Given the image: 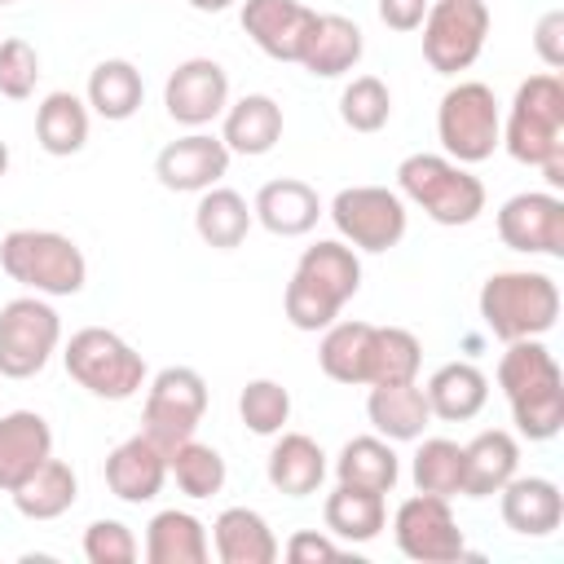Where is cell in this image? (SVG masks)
Returning <instances> with one entry per match:
<instances>
[{"label":"cell","instance_id":"1","mask_svg":"<svg viewBox=\"0 0 564 564\" xmlns=\"http://www.w3.org/2000/svg\"><path fill=\"white\" fill-rule=\"evenodd\" d=\"M498 388L524 441H555L564 427V375L542 339H511L498 357Z\"/></svg>","mask_w":564,"mask_h":564},{"label":"cell","instance_id":"2","mask_svg":"<svg viewBox=\"0 0 564 564\" xmlns=\"http://www.w3.org/2000/svg\"><path fill=\"white\" fill-rule=\"evenodd\" d=\"M361 291V256L344 238H322L304 247L295 273L282 291V313L295 330H326L339 308Z\"/></svg>","mask_w":564,"mask_h":564},{"label":"cell","instance_id":"3","mask_svg":"<svg viewBox=\"0 0 564 564\" xmlns=\"http://www.w3.org/2000/svg\"><path fill=\"white\" fill-rule=\"evenodd\" d=\"M480 322L494 339H542L560 322V282L538 269H498L476 295Z\"/></svg>","mask_w":564,"mask_h":564},{"label":"cell","instance_id":"4","mask_svg":"<svg viewBox=\"0 0 564 564\" xmlns=\"http://www.w3.org/2000/svg\"><path fill=\"white\" fill-rule=\"evenodd\" d=\"M397 194L445 229L471 225L485 212V181L449 154H405L397 163Z\"/></svg>","mask_w":564,"mask_h":564},{"label":"cell","instance_id":"5","mask_svg":"<svg viewBox=\"0 0 564 564\" xmlns=\"http://www.w3.org/2000/svg\"><path fill=\"white\" fill-rule=\"evenodd\" d=\"M0 269L18 286L48 295V300L79 295L88 282V260L79 242L57 229H9L0 238Z\"/></svg>","mask_w":564,"mask_h":564},{"label":"cell","instance_id":"6","mask_svg":"<svg viewBox=\"0 0 564 564\" xmlns=\"http://www.w3.org/2000/svg\"><path fill=\"white\" fill-rule=\"evenodd\" d=\"M62 366L66 375L97 401H128L145 388L150 370H145V357L119 335V330H106V326H84L66 339L62 348Z\"/></svg>","mask_w":564,"mask_h":564},{"label":"cell","instance_id":"7","mask_svg":"<svg viewBox=\"0 0 564 564\" xmlns=\"http://www.w3.org/2000/svg\"><path fill=\"white\" fill-rule=\"evenodd\" d=\"M502 145L516 163L542 167L551 154L564 150V79L560 70L529 75L502 119Z\"/></svg>","mask_w":564,"mask_h":564},{"label":"cell","instance_id":"8","mask_svg":"<svg viewBox=\"0 0 564 564\" xmlns=\"http://www.w3.org/2000/svg\"><path fill=\"white\" fill-rule=\"evenodd\" d=\"M436 141L463 167L494 159V150L502 145V110L494 88L480 79H458L454 88H445L436 106Z\"/></svg>","mask_w":564,"mask_h":564},{"label":"cell","instance_id":"9","mask_svg":"<svg viewBox=\"0 0 564 564\" xmlns=\"http://www.w3.org/2000/svg\"><path fill=\"white\" fill-rule=\"evenodd\" d=\"M62 348V317L48 295H13L0 304V379H35Z\"/></svg>","mask_w":564,"mask_h":564},{"label":"cell","instance_id":"10","mask_svg":"<svg viewBox=\"0 0 564 564\" xmlns=\"http://www.w3.org/2000/svg\"><path fill=\"white\" fill-rule=\"evenodd\" d=\"M339 229V238L352 247V251H392L401 238H405V225H410V212H405V198L388 185H348L330 198V212H326Z\"/></svg>","mask_w":564,"mask_h":564},{"label":"cell","instance_id":"11","mask_svg":"<svg viewBox=\"0 0 564 564\" xmlns=\"http://www.w3.org/2000/svg\"><path fill=\"white\" fill-rule=\"evenodd\" d=\"M203 414H207V379L194 366H163L154 379H145L141 432L163 449L189 441Z\"/></svg>","mask_w":564,"mask_h":564},{"label":"cell","instance_id":"12","mask_svg":"<svg viewBox=\"0 0 564 564\" xmlns=\"http://www.w3.org/2000/svg\"><path fill=\"white\" fill-rule=\"evenodd\" d=\"M489 4L485 0H432L423 13V62L436 75L467 70L489 40Z\"/></svg>","mask_w":564,"mask_h":564},{"label":"cell","instance_id":"13","mask_svg":"<svg viewBox=\"0 0 564 564\" xmlns=\"http://www.w3.org/2000/svg\"><path fill=\"white\" fill-rule=\"evenodd\" d=\"M392 538H397V551L419 564H449L467 555L449 498H436V494H410L392 516Z\"/></svg>","mask_w":564,"mask_h":564},{"label":"cell","instance_id":"14","mask_svg":"<svg viewBox=\"0 0 564 564\" xmlns=\"http://www.w3.org/2000/svg\"><path fill=\"white\" fill-rule=\"evenodd\" d=\"M229 106V70L216 57H185L163 79V110L181 128H207Z\"/></svg>","mask_w":564,"mask_h":564},{"label":"cell","instance_id":"15","mask_svg":"<svg viewBox=\"0 0 564 564\" xmlns=\"http://www.w3.org/2000/svg\"><path fill=\"white\" fill-rule=\"evenodd\" d=\"M498 238L524 256H564V198L555 189H524L498 207Z\"/></svg>","mask_w":564,"mask_h":564},{"label":"cell","instance_id":"16","mask_svg":"<svg viewBox=\"0 0 564 564\" xmlns=\"http://www.w3.org/2000/svg\"><path fill=\"white\" fill-rule=\"evenodd\" d=\"M225 172H229V145L203 128L167 141L154 154V176L172 194H203V189L220 185Z\"/></svg>","mask_w":564,"mask_h":564},{"label":"cell","instance_id":"17","mask_svg":"<svg viewBox=\"0 0 564 564\" xmlns=\"http://www.w3.org/2000/svg\"><path fill=\"white\" fill-rule=\"evenodd\" d=\"M167 485V449L159 441H150L145 432L119 441L110 454H106V489L128 502V507H141V502H154Z\"/></svg>","mask_w":564,"mask_h":564},{"label":"cell","instance_id":"18","mask_svg":"<svg viewBox=\"0 0 564 564\" xmlns=\"http://www.w3.org/2000/svg\"><path fill=\"white\" fill-rule=\"evenodd\" d=\"M317 9H308L304 0H242L238 4V22L247 31V40L273 57V62H295L300 44L308 35Z\"/></svg>","mask_w":564,"mask_h":564},{"label":"cell","instance_id":"19","mask_svg":"<svg viewBox=\"0 0 564 564\" xmlns=\"http://www.w3.org/2000/svg\"><path fill=\"white\" fill-rule=\"evenodd\" d=\"M361 53H366V35H361V26L352 18H344V13H313L295 66H304L313 79H339V75L357 70Z\"/></svg>","mask_w":564,"mask_h":564},{"label":"cell","instance_id":"20","mask_svg":"<svg viewBox=\"0 0 564 564\" xmlns=\"http://www.w3.org/2000/svg\"><path fill=\"white\" fill-rule=\"evenodd\" d=\"M502 524L520 538H551L564 524V494L551 476H511L498 489Z\"/></svg>","mask_w":564,"mask_h":564},{"label":"cell","instance_id":"21","mask_svg":"<svg viewBox=\"0 0 564 564\" xmlns=\"http://www.w3.org/2000/svg\"><path fill=\"white\" fill-rule=\"evenodd\" d=\"M322 198L308 181L300 176H278V181H264L251 198V216L256 225H264L273 238H304L308 229H317L322 220Z\"/></svg>","mask_w":564,"mask_h":564},{"label":"cell","instance_id":"22","mask_svg":"<svg viewBox=\"0 0 564 564\" xmlns=\"http://www.w3.org/2000/svg\"><path fill=\"white\" fill-rule=\"evenodd\" d=\"M53 458V427L35 410L0 414V494H13L40 463Z\"/></svg>","mask_w":564,"mask_h":564},{"label":"cell","instance_id":"23","mask_svg":"<svg viewBox=\"0 0 564 564\" xmlns=\"http://www.w3.org/2000/svg\"><path fill=\"white\" fill-rule=\"evenodd\" d=\"M520 471V441L507 427H485L463 445V498H494Z\"/></svg>","mask_w":564,"mask_h":564},{"label":"cell","instance_id":"24","mask_svg":"<svg viewBox=\"0 0 564 564\" xmlns=\"http://www.w3.org/2000/svg\"><path fill=\"white\" fill-rule=\"evenodd\" d=\"M220 141L229 145V154H242V159L269 154L282 141V106L269 93H247L229 101L220 115Z\"/></svg>","mask_w":564,"mask_h":564},{"label":"cell","instance_id":"25","mask_svg":"<svg viewBox=\"0 0 564 564\" xmlns=\"http://www.w3.org/2000/svg\"><path fill=\"white\" fill-rule=\"evenodd\" d=\"M366 419L375 423V432L383 441H419L432 423V410H427V397H423V383L419 379H405V383H370V397H366Z\"/></svg>","mask_w":564,"mask_h":564},{"label":"cell","instance_id":"26","mask_svg":"<svg viewBox=\"0 0 564 564\" xmlns=\"http://www.w3.org/2000/svg\"><path fill=\"white\" fill-rule=\"evenodd\" d=\"M264 476H269V485H273L278 494H286V498H308V494H317L322 480H326V449H322L313 436L282 427L278 441H273V449H269V458H264Z\"/></svg>","mask_w":564,"mask_h":564},{"label":"cell","instance_id":"27","mask_svg":"<svg viewBox=\"0 0 564 564\" xmlns=\"http://www.w3.org/2000/svg\"><path fill=\"white\" fill-rule=\"evenodd\" d=\"M212 551L220 564H273L282 555L269 520L256 507H225L212 520Z\"/></svg>","mask_w":564,"mask_h":564},{"label":"cell","instance_id":"28","mask_svg":"<svg viewBox=\"0 0 564 564\" xmlns=\"http://www.w3.org/2000/svg\"><path fill=\"white\" fill-rule=\"evenodd\" d=\"M423 397H427V410L432 419L441 423H467L485 410L489 401V379L480 366L471 361H445L432 370V379L423 383Z\"/></svg>","mask_w":564,"mask_h":564},{"label":"cell","instance_id":"29","mask_svg":"<svg viewBox=\"0 0 564 564\" xmlns=\"http://www.w3.org/2000/svg\"><path fill=\"white\" fill-rule=\"evenodd\" d=\"M212 538L194 511H154L145 524V564H207Z\"/></svg>","mask_w":564,"mask_h":564},{"label":"cell","instance_id":"30","mask_svg":"<svg viewBox=\"0 0 564 564\" xmlns=\"http://www.w3.org/2000/svg\"><path fill=\"white\" fill-rule=\"evenodd\" d=\"M88 128H93V110L84 97L57 88V93H44V101L35 106V141L44 154L53 159H70L88 145Z\"/></svg>","mask_w":564,"mask_h":564},{"label":"cell","instance_id":"31","mask_svg":"<svg viewBox=\"0 0 564 564\" xmlns=\"http://www.w3.org/2000/svg\"><path fill=\"white\" fill-rule=\"evenodd\" d=\"M322 520H326V533L335 542H375L388 524V502L375 489L335 485L322 502Z\"/></svg>","mask_w":564,"mask_h":564},{"label":"cell","instance_id":"32","mask_svg":"<svg viewBox=\"0 0 564 564\" xmlns=\"http://www.w3.org/2000/svg\"><path fill=\"white\" fill-rule=\"evenodd\" d=\"M84 101L93 115H101L106 123H123L141 110L145 101V79L141 70L128 62V57H106L88 70V88H84Z\"/></svg>","mask_w":564,"mask_h":564},{"label":"cell","instance_id":"33","mask_svg":"<svg viewBox=\"0 0 564 564\" xmlns=\"http://www.w3.org/2000/svg\"><path fill=\"white\" fill-rule=\"evenodd\" d=\"M256 216H251V203L238 194V189H225V185H212L198 194V207H194V234L212 247V251H234L247 242Z\"/></svg>","mask_w":564,"mask_h":564},{"label":"cell","instance_id":"34","mask_svg":"<svg viewBox=\"0 0 564 564\" xmlns=\"http://www.w3.org/2000/svg\"><path fill=\"white\" fill-rule=\"evenodd\" d=\"M9 498H13L18 516H26V520H57V516H66V511L75 507V498H79V476H75V467H70L66 458H48V463H40Z\"/></svg>","mask_w":564,"mask_h":564},{"label":"cell","instance_id":"35","mask_svg":"<svg viewBox=\"0 0 564 564\" xmlns=\"http://www.w3.org/2000/svg\"><path fill=\"white\" fill-rule=\"evenodd\" d=\"M335 480L339 485H361L375 494H392L401 480V458L392 449V441L375 436H352L344 441V449L335 454Z\"/></svg>","mask_w":564,"mask_h":564},{"label":"cell","instance_id":"36","mask_svg":"<svg viewBox=\"0 0 564 564\" xmlns=\"http://www.w3.org/2000/svg\"><path fill=\"white\" fill-rule=\"evenodd\" d=\"M370 330L375 322H330L322 330L317 344V366L326 379L348 383V388H366V352H370Z\"/></svg>","mask_w":564,"mask_h":564},{"label":"cell","instance_id":"37","mask_svg":"<svg viewBox=\"0 0 564 564\" xmlns=\"http://www.w3.org/2000/svg\"><path fill=\"white\" fill-rule=\"evenodd\" d=\"M423 366V344L405 326H375L370 330V352H366V388L370 383H405L419 379Z\"/></svg>","mask_w":564,"mask_h":564},{"label":"cell","instance_id":"38","mask_svg":"<svg viewBox=\"0 0 564 564\" xmlns=\"http://www.w3.org/2000/svg\"><path fill=\"white\" fill-rule=\"evenodd\" d=\"M167 476L176 480V489L185 498L203 502V498H216L225 489L229 467H225V458H220L216 445H203L198 436H189V441H181V445L167 449Z\"/></svg>","mask_w":564,"mask_h":564},{"label":"cell","instance_id":"39","mask_svg":"<svg viewBox=\"0 0 564 564\" xmlns=\"http://www.w3.org/2000/svg\"><path fill=\"white\" fill-rule=\"evenodd\" d=\"M410 480L419 494H436V498L463 494V445L449 436H419Z\"/></svg>","mask_w":564,"mask_h":564},{"label":"cell","instance_id":"40","mask_svg":"<svg viewBox=\"0 0 564 564\" xmlns=\"http://www.w3.org/2000/svg\"><path fill=\"white\" fill-rule=\"evenodd\" d=\"M339 119H344V128L366 132V137L388 128V119H392V88L379 75L348 79L344 93H339Z\"/></svg>","mask_w":564,"mask_h":564},{"label":"cell","instance_id":"41","mask_svg":"<svg viewBox=\"0 0 564 564\" xmlns=\"http://www.w3.org/2000/svg\"><path fill=\"white\" fill-rule=\"evenodd\" d=\"M238 419L251 436H278L291 423V392L278 379H247L238 392Z\"/></svg>","mask_w":564,"mask_h":564},{"label":"cell","instance_id":"42","mask_svg":"<svg viewBox=\"0 0 564 564\" xmlns=\"http://www.w3.org/2000/svg\"><path fill=\"white\" fill-rule=\"evenodd\" d=\"M40 84V53L31 40L9 35L0 40V97L9 101H26Z\"/></svg>","mask_w":564,"mask_h":564},{"label":"cell","instance_id":"43","mask_svg":"<svg viewBox=\"0 0 564 564\" xmlns=\"http://www.w3.org/2000/svg\"><path fill=\"white\" fill-rule=\"evenodd\" d=\"M137 555H141V546L123 520H93L84 529V560L88 564H132Z\"/></svg>","mask_w":564,"mask_h":564},{"label":"cell","instance_id":"44","mask_svg":"<svg viewBox=\"0 0 564 564\" xmlns=\"http://www.w3.org/2000/svg\"><path fill=\"white\" fill-rule=\"evenodd\" d=\"M282 555H286L291 564H326V560L339 555V542H335L330 533H317V529H295V533L286 538Z\"/></svg>","mask_w":564,"mask_h":564},{"label":"cell","instance_id":"45","mask_svg":"<svg viewBox=\"0 0 564 564\" xmlns=\"http://www.w3.org/2000/svg\"><path fill=\"white\" fill-rule=\"evenodd\" d=\"M533 48H538V57H542L546 70H560L564 66V9H551V13L538 18Z\"/></svg>","mask_w":564,"mask_h":564},{"label":"cell","instance_id":"46","mask_svg":"<svg viewBox=\"0 0 564 564\" xmlns=\"http://www.w3.org/2000/svg\"><path fill=\"white\" fill-rule=\"evenodd\" d=\"M375 4H379V22L388 31H419L432 0H375Z\"/></svg>","mask_w":564,"mask_h":564},{"label":"cell","instance_id":"47","mask_svg":"<svg viewBox=\"0 0 564 564\" xmlns=\"http://www.w3.org/2000/svg\"><path fill=\"white\" fill-rule=\"evenodd\" d=\"M538 172L546 176V185H551V189H564V150H560V154H551Z\"/></svg>","mask_w":564,"mask_h":564},{"label":"cell","instance_id":"48","mask_svg":"<svg viewBox=\"0 0 564 564\" xmlns=\"http://www.w3.org/2000/svg\"><path fill=\"white\" fill-rule=\"evenodd\" d=\"M189 9H198V13H225L229 4H238V0H185Z\"/></svg>","mask_w":564,"mask_h":564},{"label":"cell","instance_id":"49","mask_svg":"<svg viewBox=\"0 0 564 564\" xmlns=\"http://www.w3.org/2000/svg\"><path fill=\"white\" fill-rule=\"evenodd\" d=\"M4 172H9V145L0 141V181H4Z\"/></svg>","mask_w":564,"mask_h":564},{"label":"cell","instance_id":"50","mask_svg":"<svg viewBox=\"0 0 564 564\" xmlns=\"http://www.w3.org/2000/svg\"><path fill=\"white\" fill-rule=\"evenodd\" d=\"M0 4H18V0H0Z\"/></svg>","mask_w":564,"mask_h":564}]
</instances>
